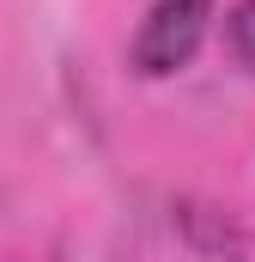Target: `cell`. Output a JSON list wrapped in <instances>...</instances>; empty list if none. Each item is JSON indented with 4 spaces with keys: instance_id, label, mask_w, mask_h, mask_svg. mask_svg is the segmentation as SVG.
<instances>
[{
    "instance_id": "obj_1",
    "label": "cell",
    "mask_w": 255,
    "mask_h": 262,
    "mask_svg": "<svg viewBox=\"0 0 255 262\" xmlns=\"http://www.w3.org/2000/svg\"><path fill=\"white\" fill-rule=\"evenodd\" d=\"M207 31H213V0H152L128 43V67L140 79H170L200 55Z\"/></svg>"
},
{
    "instance_id": "obj_2",
    "label": "cell",
    "mask_w": 255,
    "mask_h": 262,
    "mask_svg": "<svg viewBox=\"0 0 255 262\" xmlns=\"http://www.w3.org/2000/svg\"><path fill=\"white\" fill-rule=\"evenodd\" d=\"M225 49L243 73H255V0H237L225 12Z\"/></svg>"
}]
</instances>
